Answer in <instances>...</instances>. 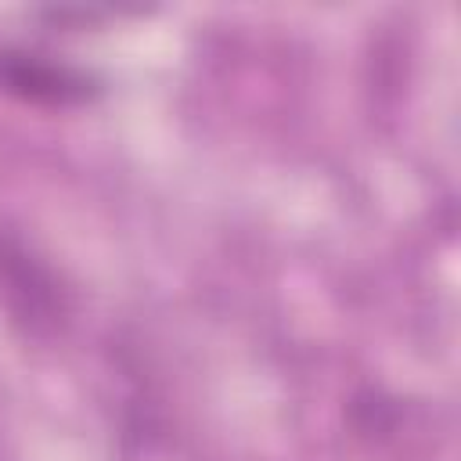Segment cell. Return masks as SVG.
Returning <instances> with one entry per match:
<instances>
[{
	"mask_svg": "<svg viewBox=\"0 0 461 461\" xmlns=\"http://www.w3.org/2000/svg\"><path fill=\"white\" fill-rule=\"evenodd\" d=\"M0 295L25 331H54L65 317V295L54 274L11 234H0Z\"/></svg>",
	"mask_w": 461,
	"mask_h": 461,
	"instance_id": "cell-1",
	"label": "cell"
},
{
	"mask_svg": "<svg viewBox=\"0 0 461 461\" xmlns=\"http://www.w3.org/2000/svg\"><path fill=\"white\" fill-rule=\"evenodd\" d=\"M0 90L36 104H76L101 86L90 72L68 61H54L29 47H0Z\"/></svg>",
	"mask_w": 461,
	"mask_h": 461,
	"instance_id": "cell-2",
	"label": "cell"
}]
</instances>
